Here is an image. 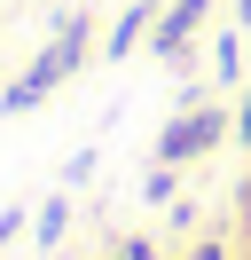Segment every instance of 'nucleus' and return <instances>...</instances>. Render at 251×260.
I'll use <instances>...</instances> for the list:
<instances>
[{
    "instance_id": "obj_6",
    "label": "nucleus",
    "mask_w": 251,
    "mask_h": 260,
    "mask_svg": "<svg viewBox=\"0 0 251 260\" xmlns=\"http://www.w3.org/2000/svg\"><path fill=\"white\" fill-rule=\"evenodd\" d=\"M16 229H24V205H0V252L16 244Z\"/></svg>"
},
{
    "instance_id": "obj_7",
    "label": "nucleus",
    "mask_w": 251,
    "mask_h": 260,
    "mask_svg": "<svg viewBox=\"0 0 251 260\" xmlns=\"http://www.w3.org/2000/svg\"><path fill=\"white\" fill-rule=\"evenodd\" d=\"M118 260H157V244H149V237H134V244H126Z\"/></svg>"
},
{
    "instance_id": "obj_10",
    "label": "nucleus",
    "mask_w": 251,
    "mask_h": 260,
    "mask_svg": "<svg viewBox=\"0 0 251 260\" xmlns=\"http://www.w3.org/2000/svg\"><path fill=\"white\" fill-rule=\"evenodd\" d=\"M235 16H243V24H251V0H235Z\"/></svg>"
},
{
    "instance_id": "obj_11",
    "label": "nucleus",
    "mask_w": 251,
    "mask_h": 260,
    "mask_svg": "<svg viewBox=\"0 0 251 260\" xmlns=\"http://www.w3.org/2000/svg\"><path fill=\"white\" fill-rule=\"evenodd\" d=\"M243 205H251V189H243Z\"/></svg>"
},
{
    "instance_id": "obj_8",
    "label": "nucleus",
    "mask_w": 251,
    "mask_h": 260,
    "mask_svg": "<svg viewBox=\"0 0 251 260\" xmlns=\"http://www.w3.org/2000/svg\"><path fill=\"white\" fill-rule=\"evenodd\" d=\"M235 134H243V142H251V95H243V111H235Z\"/></svg>"
},
{
    "instance_id": "obj_4",
    "label": "nucleus",
    "mask_w": 251,
    "mask_h": 260,
    "mask_svg": "<svg viewBox=\"0 0 251 260\" xmlns=\"http://www.w3.org/2000/svg\"><path fill=\"white\" fill-rule=\"evenodd\" d=\"M149 32H157V8H149V0H134L126 16L110 24V55H118V63H126V55H134V48H141V40H149Z\"/></svg>"
},
{
    "instance_id": "obj_2",
    "label": "nucleus",
    "mask_w": 251,
    "mask_h": 260,
    "mask_svg": "<svg viewBox=\"0 0 251 260\" xmlns=\"http://www.w3.org/2000/svg\"><path fill=\"white\" fill-rule=\"evenodd\" d=\"M220 134H228V118H220L212 103H188V111L173 118L165 134H157V166H188V158H204Z\"/></svg>"
},
{
    "instance_id": "obj_9",
    "label": "nucleus",
    "mask_w": 251,
    "mask_h": 260,
    "mask_svg": "<svg viewBox=\"0 0 251 260\" xmlns=\"http://www.w3.org/2000/svg\"><path fill=\"white\" fill-rule=\"evenodd\" d=\"M196 260H228V252H220V244H196Z\"/></svg>"
},
{
    "instance_id": "obj_1",
    "label": "nucleus",
    "mask_w": 251,
    "mask_h": 260,
    "mask_svg": "<svg viewBox=\"0 0 251 260\" xmlns=\"http://www.w3.org/2000/svg\"><path fill=\"white\" fill-rule=\"evenodd\" d=\"M71 55H63V40H47V48L39 55H31V71H24V79H16V87H0V111H8V118H24V111H39V103L47 95H55V87L63 79H71Z\"/></svg>"
},
{
    "instance_id": "obj_5",
    "label": "nucleus",
    "mask_w": 251,
    "mask_h": 260,
    "mask_svg": "<svg viewBox=\"0 0 251 260\" xmlns=\"http://www.w3.org/2000/svg\"><path fill=\"white\" fill-rule=\"evenodd\" d=\"M63 229H71V205H63V197H47V205H39V244H55Z\"/></svg>"
},
{
    "instance_id": "obj_3",
    "label": "nucleus",
    "mask_w": 251,
    "mask_h": 260,
    "mask_svg": "<svg viewBox=\"0 0 251 260\" xmlns=\"http://www.w3.org/2000/svg\"><path fill=\"white\" fill-rule=\"evenodd\" d=\"M204 8H212V0H165V16H157V32H149V48L165 55V63H181V55H188V40H196Z\"/></svg>"
}]
</instances>
